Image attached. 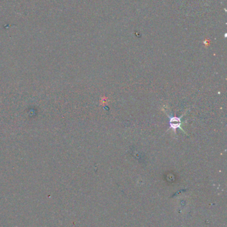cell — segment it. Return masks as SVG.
<instances>
[{
	"instance_id": "obj_1",
	"label": "cell",
	"mask_w": 227,
	"mask_h": 227,
	"mask_svg": "<svg viewBox=\"0 0 227 227\" xmlns=\"http://www.w3.org/2000/svg\"><path fill=\"white\" fill-rule=\"evenodd\" d=\"M181 122L180 118H178L176 117H170V125L171 127L174 129V130H176L177 128H180L181 130H183L181 127Z\"/></svg>"
}]
</instances>
